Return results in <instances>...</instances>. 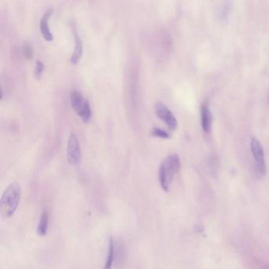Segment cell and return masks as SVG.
<instances>
[{
	"instance_id": "cell-11",
	"label": "cell",
	"mask_w": 269,
	"mask_h": 269,
	"mask_svg": "<svg viewBox=\"0 0 269 269\" xmlns=\"http://www.w3.org/2000/svg\"><path fill=\"white\" fill-rule=\"evenodd\" d=\"M48 223H49V214H48V212L47 210H45L41 214L37 228H36V233L39 236H46L47 232H48Z\"/></svg>"
},
{
	"instance_id": "cell-10",
	"label": "cell",
	"mask_w": 269,
	"mask_h": 269,
	"mask_svg": "<svg viewBox=\"0 0 269 269\" xmlns=\"http://www.w3.org/2000/svg\"><path fill=\"white\" fill-rule=\"evenodd\" d=\"M116 257V243L112 237H110L108 242V249H107V258H106L105 264L103 269H112L114 260Z\"/></svg>"
},
{
	"instance_id": "cell-2",
	"label": "cell",
	"mask_w": 269,
	"mask_h": 269,
	"mask_svg": "<svg viewBox=\"0 0 269 269\" xmlns=\"http://www.w3.org/2000/svg\"><path fill=\"white\" fill-rule=\"evenodd\" d=\"M180 168V159L176 153L167 156L159 167V181L161 188L165 192H168L175 175Z\"/></svg>"
},
{
	"instance_id": "cell-13",
	"label": "cell",
	"mask_w": 269,
	"mask_h": 269,
	"mask_svg": "<svg viewBox=\"0 0 269 269\" xmlns=\"http://www.w3.org/2000/svg\"><path fill=\"white\" fill-rule=\"evenodd\" d=\"M23 52H24V55L26 58L32 59L33 56V45H31L30 43L26 42L23 46Z\"/></svg>"
},
{
	"instance_id": "cell-12",
	"label": "cell",
	"mask_w": 269,
	"mask_h": 269,
	"mask_svg": "<svg viewBox=\"0 0 269 269\" xmlns=\"http://www.w3.org/2000/svg\"><path fill=\"white\" fill-rule=\"evenodd\" d=\"M151 133H152V135H153V136L161 138H169L170 137V133H169L168 132L158 127H154L152 131H151Z\"/></svg>"
},
{
	"instance_id": "cell-15",
	"label": "cell",
	"mask_w": 269,
	"mask_h": 269,
	"mask_svg": "<svg viewBox=\"0 0 269 269\" xmlns=\"http://www.w3.org/2000/svg\"><path fill=\"white\" fill-rule=\"evenodd\" d=\"M267 99H268V103H269V91H268V93H267Z\"/></svg>"
},
{
	"instance_id": "cell-7",
	"label": "cell",
	"mask_w": 269,
	"mask_h": 269,
	"mask_svg": "<svg viewBox=\"0 0 269 269\" xmlns=\"http://www.w3.org/2000/svg\"><path fill=\"white\" fill-rule=\"evenodd\" d=\"M201 126L204 133H209L213 123V114L207 102L203 103L201 107Z\"/></svg>"
},
{
	"instance_id": "cell-4",
	"label": "cell",
	"mask_w": 269,
	"mask_h": 269,
	"mask_svg": "<svg viewBox=\"0 0 269 269\" xmlns=\"http://www.w3.org/2000/svg\"><path fill=\"white\" fill-rule=\"evenodd\" d=\"M251 148L257 166V175L259 179H263L267 171L264 148L261 142L255 137H252L251 140Z\"/></svg>"
},
{
	"instance_id": "cell-8",
	"label": "cell",
	"mask_w": 269,
	"mask_h": 269,
	"mask_svg": "<svg viewBox=\"0 0 269 269\" xmlns=\"http://www.w3.org/2000/svg\"><path fill=\"white\" fill-rule=\"evenodd\" d=\"M51 14H52V9L48 8L45 11V14H43L41 22H40V29H41V34H42L43 37L48 41H52L54 39L52 33L50 31L49 26H48V21H49V17Z\"/></svg>"
},
{
	"instance_id": "cell-5",
	"label": "cell",
	"mask_w": 269,
	"mask_h": 269,
	"mask_svg": "<svg viewBox=\"0 0 269 269\" xmlns=\"http://www.w3.org/2000/svg\"><path fill=\"white\" fill-rule=\"evenodd\" d=\"M155 111L157 116L167 124L170 130H175L177 129L178 121L176 116L164 103L157 101L155 104Z\"/></svg>"
},
{
	"instance_id": "cell-1",
	"label": "cell",
	"mask_w": 269,
	"mask_h": 269,
	"mask_svg": "<svg viewBox=\"0 0 269 269\" xmlns=\"http://www.w3.org/2000/svg\"><path fill=\"white\" fill-rule=\"evenodd\" d=\"M22 197V188L17 182H12L7 186L0 199V213L4 218L14 216L18 208Z\"/></svg>"
},
{
	"instance_id": "cell-3",
	"label": "cell",
	"mask_w": 269,
	"mask_h": 269,
	"mask_svg": "<svg viewBox=\"0 0 269 269\" xmlns=\"http://www.w3.org/2000/svg\"><path fill=\"white\" fill-rule=\"evenodd\" d=\"M70 104L81 119L87 123L92 117V110L89 101L77 90H73L70 93Z\"/></svg>"
},
{
	"instance_id": "cell-6",
	"label": "cell",
	"mask_w": 269,
	"mask_h": 269,
	"mask_svg": "<svg viewBox=\"0 0 269 269\" xmlns=\"http://www.w3.org/2000/svg\"><path fill=\"white\" fill-rule=\"evenodd\" d=\"M67 158L69 163L73 165L79 164L82 159L80 145L77 136L74 133L70 134L67 142Z\"/></svg>"
},
{
	"instance_id": "cell-16",
	"label": "cell",
	"mask_w": 269,
	"mask_h": 269,
	"mask_svg": "<svg viewBox=\"0 0 269 269\" xmlns=\"http://www.w3.org/2000/svg\"><path fill=\"white\" fill-rule=\"evenodd\" d=\"M262 269H269L268 267H264V268Z\"/></svg>"
},
{
	"instance_id": "cell-9",
	"label": "cell",
	"mask_w": 269,
	"mask_h": 269,
	"mask_svg": "<svg viewBox=\"0 0 269 269\" xmlns=\"http://www.w3.org/2000/svg\"><path fill=\"white\" fill-rule=\"evenodd\" d=\"M73 35H74V48H73V54H72L71 58H70V62L75 65L79 63L81 57H82L83 48H82V40H81L80 36H79L76 29L73 30Z\"/></svg>"
},
{
	"instance_id": "cell-14",
	"label": "cell",
	"mask_w": 269,
	"mask_h": 269,
	"mask_svg": "<svg viewBox=\"0 0 269 269\" xmlns=\"http://www.w3.org/2000/svg\"><path fill=\"white\" fill-rule=\"evenodd\" d=\"M44 63L41 61V60H36V66L34 68V76L36 79H40L41 74H42L43 70H44Z\"/></svg>"
}]
</instances>
